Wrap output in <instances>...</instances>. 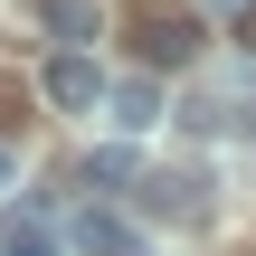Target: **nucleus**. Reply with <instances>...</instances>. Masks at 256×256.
I'll use <instances>...</instances> for the list:
<instances>
[{"mask_svg":"<svg viewBox=\"0 0 256 256\" xmlns=\"http://www.w3.org/2000/svg\"><path fill=\"white\" fill-rule=\"evenodd\" d=\"M0 256H66V238L38 209H0Z\"/></svg>","mask_w":256,"mask_h":256,"instance_id":"423d86ee","label":"nucleus"},{"mask_svg":"<svg viewBox=\"0 0 256 256\" xmlns=\"http://www.w3.org/2000/svg\"><path fill=\"white\" fill-rule=\"evenodd\" d=\"M38 19H48V38H57L66 57H86V48L104 38V0H38Z\"/></svg>","mask_w":256,"mask_h":256,"instance_id":"7ed1b4c3","label":"nucleus"},{"mask_svg":"<svg viewBox=\"0 0 256 256\" xmlns=\"http://www.w3.org/2000/svg\"><path fill=\"white\" fill-rule=\"evenodd\" d=\"M76 180L86 190H142V162H133V142H104V152H86Z\"/></svg>","mask_w":256,"mask_h":256,"instance_id":"6e6552de","label":"nucleus"},{"mask_svg":"<svg viewBox=\"0 0 256 256\" xmlns=\"http://www.w3.org/2000/svg\"><path fill=\"white\" fill-rule=\"evenodd\" d=\"M104 124H124V133H152V124H162V76H142V66H133V76L104 95Z\"/></svg>","mask_w":256,"mask_h":256,"instance_id":"20e7f679","label":"nucleus"},{"mask_svg":"<svg viewBox=\"0 0 256 256\" xmlns=\"http://www.w3.org/2000/svg\"><path fill=\"white\" fill-rule=\"evenodd\" d=\"M76 247H86V256H152L124 218H114V209H86V218H76Z\"/></svg>","mask_w":256,"mask_h":256,"instance_id":"0eeeda50","label":"nucleus"},{"mask_svg":"<svg viewBox=\"0 0 256 256\" xmlns=\"http://www.w3.org/2000/svg\"><path fill=\"white\" fill-rule=\"evenodd\" d=\"M142 209H152V218H209L200 171H142Z\"/></svg>","mask_w":256,"mask_h":256,"instance_id":"39448f33","label":"nucleus"},{"mask_svg":"<svg viewBox=\"0 0 256 256\" xmlns=\"http://www.w3.org/2000/svg\"><path fill=\"white\" fill-rule=\"evenodd\" d=\"M38 86H48V104H57V114H95V104L114 95L95 57H48V76H38Z\"/></svg>","mask_w":256,"mask_h":256,"instance_id":"f03ea898","label":"nucleus"},{"mask_svg":"<svg viewBox=\"0 0 256 256\" xmlns=\"http://www.w3.org/2000/svg\"><path fill=\"white\" fill-rule=\"evenodd\" d=\"M10 180H19V152H10V142H0V190H10Z\"/></svg>","mask_w":256,"mask_h":256,"instance_id":"1a4fd4ad","label":"nucleus"},{"mask_svg":"<svg viewBox=\"0 0 256 256\" xmlns=\"http://www.w3.org/2000/svg\"><path fill=\"white\" fill-rule=\"evenodd\" d=\"M190 48H200V28H190L180 10H142V19H133V57H142V76H162V66H180Z\"/></svg>","mask_w":256,"mask_h":256,"instance_id":"f257e3e1","label":"nucleus"}]
</instances>
